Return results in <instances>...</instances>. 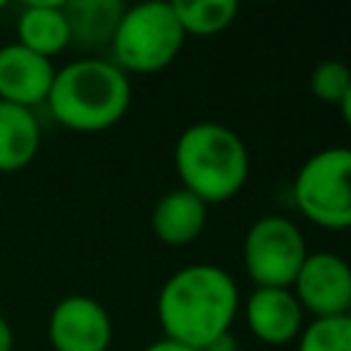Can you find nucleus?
Returning a JSON list of instances; mask_svg holds the SVG:
<instances>
[{"label":"nucleus","mask_w":351,"mask_h":351,"mask_svg":"<svg viewBox=\"0 0 351 351\" xmlns=\"http://www.w3.org/2000/svg\"><path fill=\"white\" fill-rule=\"evenodd\" d=\"M236 313L239 285L214 263H189L173 271L156 296V318L165 337L197 351L228 335Z\"/></svg>","instance_id":"obj_1"},{"label":"nucleus","mask_w":351,"mask_h":351,"mask_svg":"<svg viewBox=\"0 0 351 351\" xmlns=\"http://www.w3.org/2000/svg\"><path fill=\"white\" fill-rule=\"evenodd\" d=\"M132 101L129 74L110 60L82 58L55 71L47 107L74 132H101L118 123Z\"/></svg>","instance_id":"obj_2"},{"label":"nucleus","mask_w":351,"mask_h":351,"mask_svg":"<svg viewBox=\"0 0 351 351\" xmlns=\"http://www.w3.org/2000/svg\"><path fill=\"white\" fill-rule=\"evenodd\" d=\"M181 186L197 195L206 206L233 197L250 173V154L244 140L225 123L197 121L186 126L173 151Z\"/></svg>","instance_id":"obj_3"},{"label":"nucleus","mask_w":351,"mask_h":351,"mask_svg":"<svg viewBox=\"0 0 351 351\" xmlns=\"http://www.w3.org/2000/svg\"><path fill=\"white\" fill-rule=\"evenodd\" d=\"M184 30L170 0H145L126 5L112 36V55L121 71L154 74L176 60L184 47Z\"/></svg>","instance_id":"obj_4"},{"label":"nucleus","mask_w":351,"mask_h":351,"mask_svg":"<svg viewBox=\"0 0 351 351\" xmlns=\"http://www.w3.org/2000/svg\"><path fill=\"white\" fill-rule=\"evenodd\" d=\"M293 203L326 230L351 228V148L332 145L307 156L293 178Z\"/></svg>","instance_id":"obj_5"},{"label":"nucleus","mask_w":351,"mask_h":351,"mask_svg":"<svg viewBox=\"0 0 351 351\" xmlns=\"http://www.w3.org/2000/svg\"><path fill=\"white\" fill-rule=\"evenodd\" d=\"M241 258L255 288H291L307 258V244L293 219L266 214L250 225Z\"/></svg>","instance_id":"obj_6"},{"label":"nucleus","mask_w":351,"mask_h":351,"mask_svg":"<svg viewBox=\"0 0 351 351\" xmlns=\"http://www.w3.org/2000/svg\"><path fill=\"white\" fill-rule=\"evenodd\" d=\"M296 302L313 318L346 315L351 304V266L335 252H307L291 285Z\"/></svg>","instance_id":"obj_7"},{"label":"nucleus","mask_w":351,"mask_h":351,"mask_svg":"<svg viewBox=\"0 0 351 351\" xmlns=\"http://www.w3.org/2000/svg\"><path fill=\"white\" fill-rule=\"evenodd\" d=\"M47 337L55 351H107L112 343V321L101 302L74 293L52 307Z\"/></svg>","instance_id":"obj_8"},{"label":"nucleus","mask_w":351,"mask_h":351,"mask_svg":"<svg viewBox=\"0 0 351 351\" xmlns=\"http://www.w3.org/2000/svg\"><path fill=\"white\" fill-rule=\"evenodd\" d=\"M55 80V66L49 58H41L22 44L0 47V101L27 107L47 101Z\"/></svg>","instance_id":"obj_9"},{"label":"nucleus","mask_w":351,"mask_h":351,"mask_svg":"<svg viewBox=\"0 0 351 351\" xmlns=\"http://www.w3.org/2000/svg\"><path fill=\"white\" fill-rule=\"evenodd\" d=\"M250 332L269 346H282L304 329V310L291 288H255L244 302Z\"/></svg>","instance_id":"obj_10"},{"label":"nucleus","mask_w":351,"mask_h":351,"mask_svg":"<svg viewBox=\"0 0 351 351\" xmlns=\"http://www.w3.org/2000/svg\"><path fill=\"white\" fill-rule=\"evenodd\" d=\"M206 214H208V206L189 189L178 186V189L165 192L156 200L151 211V230L162 244L184 247L203 233Z\"/></svg>","instance_id":"obj_11"},{"label":"nucleus","mask_w":351,"mask_h":351,"mask_svg":"<svg viewBox=\"0 0 351 351\" xmlns=\"http://www.w3.org/2000/svg\"><path fill=\"white\" fill-rule=\"evenodd\" d=\"M16 44L49 60L52 55H60L71 44L63 3L60 0H30L16 19Z\"/></svg>","instance_id":"obj_12"},{"label":"nucleus","mask_w":351,"mask_h":351,"mask_svg":"<svg viewBox=\"0 0 351 351\" xmlns=\"http://www.w3.org/2000/svg\"><path fill=\"white\" fill-rule=\"evenodd\" d=\"M126 5L121 0H69L63 3V14L69 22L71 44L82 49H99L112 44L118 22Z\"/></svg>","instance_id":"obj_13"},{"label":"nucleus","mask_w":351,"mask_h":351,"mask_svg":"<svg viewBox=\"0 0 351 351\" xmlns=\"http://www.w3.org/2000/svg\"><path fill=\"white\" fill-rule=\"evenodd\" d=\"M41 145V129L27 107L0 101V173L27 167Z\"/></svg>","instance_id":"obj_14"},{"label":"nucleus","mask_w":351,"mask_h":351,"mask_svg":"<svg viewBox=\"0 0 351 351\" xmlns=\"http://www.w3.org/2000/svg\"><path fill=\"white\" fill-rule=\"evenodd\" d=\"M173 11L181 22L184 36H214L219 30H225L236 14H239V3L236 0H170Z\"/></svg>","instance_id":"obj_15"},{"label":"nucleus","mask_w":351,"mask_h":351,"mask_svg":"<svg viewBox=\"0 0 351 351\" xmlns=\"http://www.w3.org/2000/svg\"><path fill=\"white\" fill-rule=\"evenodd\" d=\"M296 351H351V318H313L299 332Z\"/></svg>","instance_id":"obj_16"},{"label":"nucleus","mask_w":351,"mask_h":351,"mask_svg":"<svg viewBox=\"0 0 351 351\" xmlns=\"http://www.w3.org/2000/svg\"><path fill=\"white\" fill-rule=\"evenodd\" d=\"M348 85H351V69L343 60H335V58H326V60L315 63V69L310 74V88L321 101L340 104Z\"/></svg>","instance_id":"obj_17"},{"label":"nucleus","mask_w":351,"mask_h":351,"mask_svg":"<svg viewBox=\"0 0 351 351\" xmlns=\"http://www.w3.org/2000/svg\"><path fill=\"white\" fill-rule=\"evenodd\" d=\"M143 351H197V348H189V346H184V343H176V340H167V337H162V340H154V343H148Z\"/></svg>","instance_id":"obj_18"},{"label":"nucleus","mask_w":351,"mask_h":351,"mask_svg":"<svg viewBox=\"0 0 351 351\" xmlns=\"http://www.w3.org/2000/svg\"><path fill=\"white\" fill-rule=\"evenodd\" d=\"M14 348V329L8 324L5 315H0V351H11Z\"/></svg>","instance_id":"obj_19"},{"label":"nucleus","mask_w":351,"mask_h":351,"mask_svg":"<svg viewBox=\"0 0 351 351\" xmlns=\"http://www.w3.org/2000/svg\"><path fill=\"white\" fill-rule=\"evenodd\" d=\"M203 351H239L236 348V337L228 332V335H222V337H217L208 348H203Z\"/></svg>","instance_id":"obj_20"},{"label":"nucleus","mask_w":351,"mask_h":351,"mask_svg":"<svg viewBox=\"0 0 351 351\" xmlns=\"http://www.w3.org/2000/svg\"><path fill=\"white\" fill-rule=\"evenodd\" d=\"M337 107H340V115H343V121L351 126V85H348V90L343 93V99H340V104H337Z\"/></svg>","instance_id":"obj_21"},{"label":"nucleus","mask_w":351,"mask_h":351,"mask_svg":"<svg viewBox=\"0 0 351 351\" xmlns=\"http://www.w3.org/2000/svg\"><path fill=\"white\" fill-rule=\"evenodd\" d=\"M346 318H351V304H348V310H346Z\"/></svg>","instance_id":"obj_22"},{"label":"nucleus","mask_w":351,"mask_h":351,"mask_svg":"<svg viewBox=\"0 0 351 351\" xmlns=\"http://www.w3.org/2000/svg\"><path fill=\"white\" fill-rule=\"evenodd\" d=\"M3 8H5V3H3V0H0V11H3Z\"/></svg>","instance_id":"obj_23"}]
</instances>
